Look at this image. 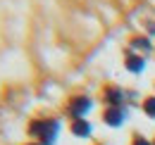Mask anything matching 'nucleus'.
Returning <instances> with one entry per match:
<instances>
[{
	"label": "nucleus",
	"mask_w": 155,
	"mask_h": 145,
	"mask_svg": "<svg viewBox=\"0 0 155 145\" xmlns=\"http://www.w3.org/2000/svg\"><path fill=\"white\" fill-rule=\"evenodd\" d=\"M98 145H103V143H98Z\"/></svg>",
	"instance_id": "obj_11"
},
{
	"label": "nucleus",
	"mask_w": 155,
	"mask_h": 145,
	"mask_svg": "<svg viewBox=\"0 0 155 145\" xmlns=\"http://www.w3.org/2000/svg\"><path fill=\"white\" fill-rule=\"evenodd\" d=\"M103 98H105L107 107H124V91L117 86H107L103 91Z\"/></svg>",
	"instance_id": "obj_4"
},
{
	"label": "nucleus",
	"mask_w": 155,
	"mask_h": 145,
	"mask_svg": "<svg viewBox=\"0 0 155 145\" xmlns=\"http://www.w3.org/2000/svg\"><path fill=\"white\" fill-rule=\"evenodd\" d=\"M127 107H107L105 112H103V121L107 124V126L112 128H119L124 121H127Z\"/></svg>",
	"instance_id": "obj_3"
},
{
	"label": "nucleus",
	"mask_w": 155,
	"mask_h": 145,
	"mask_svg": "<svg viewBox=\"0 0 155 145\" xmlns=\"http://www.w3.org/2000/svg\"><path fill=\"white\" fill-rule=\"evenodd\" d=\"M29 133L34 138H38L41 145H55L60 133V121L58 119H36V121H31Z\"/></svg>",
	"instance_id": "obj_1"
},
{
	"label": "nucleus",
	"mask_w": 155,
	"mask_h": 145,
	"mask_svg": "<svg viewBox=\"0 0 155 145\" xmlns=\"http://www.w3.org/2000/svg\"><path fill=\"white\" fill-rule=\"evenodd\" d=\"M124 67H127V72H131V74H141L146 69V57L143 55H136V53H127Z\"/></svg>",
	"instance_id": "obj_5"
},
{
	"label": "nucleus",
	"mask_w": 155,
	"mask_h": 145,
	"mask_svg": "<svg viewBox=\"0 0 155 145\" xmlns=\"http://www.w3.org/2000/svg\"><path fill=\"white\" fill-rule=\"evenodd\" d=\"M93 107V100L88 98V95H77V98H72L69 100V105H67V112H69V117L72 119H84L88 112Z\"/></svg>",
	"instance_id": "obj_2"
},
{
	"label": "nucleus",
	"mask_w": 155,
	"mask_h": 145,
	"mask_svg": "<svg viewBox=\"0 0 155 145\" xmlns=\"http://www.w3.org/2000/svg\"><path fill=\"white\" fill-rule=\"evenodd\" d=\"M131 50H136V53H150L153 50V43H150V38L148 36H136L131 38Z\"/></svg>",
	"instance_id": "obj_7"
},
{
	"label": "nucleus",
	"mask_w": 155,
	"mask_h": 145,
	"mask_svg": "<svg viewBox=\"0 0 155 145\" xmlns=\"http://www.w3.org/2000/svg\"><path fill=\"white\" fill-rule=\"evenodd\" d=\"M131 145H153V140H148V138H143V136H136Z\"/></svg>",
	"instance_id": "obj_9"
},
{
	"label": "nucleus",
	"mask_w": 155,
	"mask_h": 145,
	"mask_svg": "<svg viewBox=\"0 0 155 145\" xmlns=\"http://www.w3.org/2000/svg\"><path fill=\"white\" fill-rule=\"evenodd\" d=\"M69 131H72L77 138H88V136L93 133V126H91V121H88V119H72Z\"/></svg>",
	"instance_id": "obj_6"
},
{
	"label": "nucleus",
	"mask_w": 155,
	"mask_h": 145,
	"mask_svg": "<svg viewBox=\"0 0 155 145\" xmlns=\"http://www.w3.org/2000/svg\"><path fill=\"white\" fill-rule=\"evenodd\" d=\"M153 145H155V140H153Z\"/></svg>",
	"instance_id": "obj_12"
},
{
	"label": "nucleus",
	"mask_w": 155,
	"mask_h": 145,
	"mask_svg": "<svg viewBox=\"0 0 155 145\" xmlns=\"http://www.w3.org/2000/svg\"><path fill=\"white\" fill-rule=\"evenodd\" d=\"M29 145H41V143H29Z\"/></svg>",
	"instance_id": "obj_10"
},
{
	"label": "nucleus",
	"mask_w": 155,
	"mask_h": 145,
	"mask_svg": "<svg viewBox=\"0 0 155 145\" xmlns=\"http://www.w3.org/2000/svg\"><path fill=\"white\" fill-rule=\"evenodd\" d=\"M143 112H146L148 117H153V119H155V95H150V98L143 100Z\"/></svg>",
	"instance_id": "obj_8"
}]
</instances>
